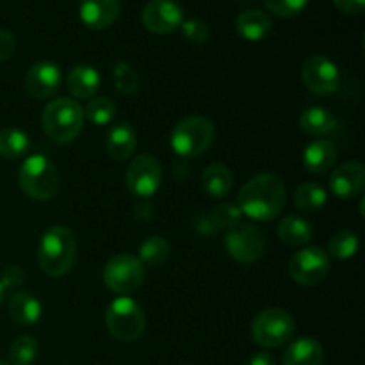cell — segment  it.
<instances>
[{
  "instance_id": "obj_9",
  "label": "cell",
  "mask_w": 365,
  "mask_h": 365,
  "mask_svg": "<svg viewBox=\"0 0 365 365\" xmlns=\"http://www.w3.org/2000/svg\"><path fill=\"white\" fill-rule=\"evenodd\" d=\"M225 245H227L232 259L241 264H253L264 255L266 237H264L262 230L255 225L241 223L232 228V230H228Z\"/></svg>"
},
{
  "instance_id": "obj_23",
  "label": "cell",
  "mask_w": 365,
  "mask_h": 365,
  "mask_svg": "<svg viewBox=\"0 0 365 365\" xmlns=\"http://www.w3.org/2000/svg\"><path fill=\"white\" fill-rule=\"evenodd\" d=\"M335 160H337V148L334 143L324 139H316L307 145L303 152V164L312 173H324L334 166Z\"/></svg>"
},
{
  "instance_id": "obj_24",
  "label": "cell",
  "mask_w": 365,
  "mask_h": 365,
  "mask_svg": "<svg viewBox=\"0 0 365 365\" xmlns=\"http://www.w3.org/2000/svg\"><path fill=\"white\" fill-rule=\"evenodd\" d=\"M202 184L210 198L223 200L230 195L232 187H234V177L225 164L216 163L205 168L202 175Z\"/></svg>"
},
{
  "instance_id": "obj_35",
  "label": "cell",
  "mask_w": 365,
  "mask_h": 365,
  "mask_svg": "<svg viewBox=\"0 0 365 365\" xmlns=\"http://www.w3.org/2000/svg\"><path fill=\"white\" fill-rule=\"evenodd\" d=\"M180 29H182V34H184V38L187 39L189 43H192V45H203V43L209 39V34H210L209 27H207L205 21L196 20V18L182 21Z\"/></svg>"
},
{
  "instance_id": "obj_32",
  "label": "cell",
  "mask_w": 365,
  "mask_h": 365,
  "mask_svg": "<svg viewBox=\"0 0 365 365\" xmlns=\"http://www.w3.org/2000/svg\"><path fill=\"white\" fill-rule=\"evenodd\" d=\"M113 82L114 88L121 93V95H134L139 88V75L135 73L134 68L128 63H116L113 66Z\"/></svg>"
},
{
  "instance_id": "obj_21",
  "label": "cell",
  "mask_w": 365,
  "mask_h": 365,
  "mask_svg": "<svg viewBox=\"0 0 365 365\" xmlns=\"http://www.w3.org/2000/svg\"><path fill=\"white\" fill-rule=\"evenodd\" d=\"M235 29L239 34L248 41H260L266 38L273 29L269 14L260 9H246L235 20Z\"/></svg>"
},
{
  "instance_id": "obj_37",
  "label": "cell",
  "mask_w": 365,
  "mask_h": 365,
  "mask_svg": "<svg viewBox=\"0 0 365 365\" xmlns=\"http://www.w3.org/2000/svg\"><path fill=\"white\" fill-rule=\"evenodd\" d=\"M16 50V39L6 29H0V63L7 61Z\"/></svg>"
},
{
  "instance_id": "obj_22",
  "label": "cell",
  "mask_w": 365,
  "mask_h": 365,
  "mask_svg": "<svg viewBox=\"0 0 365 365\" xmlns=\"http://www.w3.org/2000/svg\"><path fill=\"white\" fill-rule=\"evenodd\" d=\"M323 346L312 337H302L292 342L284 353V365H321L323 364Z\"/></svg>"
},
{
  "instance_id": "obj_4",
  "label": "cell",
  "mask_w": 365,
  "mask_h": 365,
  "mask_svg": "<svg viewBox=\"0 0 365 365\" xmlns=\"http://www.w3.org/2000/svg\"><path fill=\"white\" fill-rule=\"evenodd\" d=\"M18 184L29 198L38 202L53 198L59 191V173L56 164L41 153L27 157L20 166Z\"/></svg>"
},
{
  "instance_id": "obj_7",
  "label": "cell",
  "mask_w": 365,
  "mask_h": 365,
  "mask_svg": "<svg viewBox=\"0 0 365 365\" xmlns=\"http://www.w3.org/2000/svg\"><path fill=\"white\" fill-rule=\"evenodd\" d=\"M296 330V323L284 309H266L252 324L253 341L262 348H280L287 344Z\"/></svg>"
},
{
  "instance_id": "obj_1",
  "label": "cell",
  "mask_w": 365,
  "mask_h": 365,
  "mask_svg": "<svg viewBox=\"0 0 365 365\" xmlns=\"http://www.w3.org/2000/svg\"><path fill=\"white\" fill-rule=\"evenodd\" d=\"M287 200L285 184L273 173L250 178L239 191V209L255 221H271L282 212Z\"/></svg>"
},
{
  "instance_id": "obj_28",
  "label": "cell",
  "mask_w": 365,
  "mask_h": 365,
  "mask_svg": "<svg viewBox=\"0 0 365 365\" xmlns=\"http://www.w3.org/2000/svg\"><path fill=\"white\" fill-rule=\"evenodd\" d=\"M170 242L164 237H159V235H152V237H146L145 241L139 246V257L143 266H152L157 267L160 264H164L170 257Z\"/></svg>"
},
{
  "instance_id": "obj_19",
  "label": "cell",
  "mask_w": 365,
  "mask_h": 365,
  "mask_svg": "<svg viewBox=\"0 0 365 365\" xmlns=\"http://www.w3.org/2000/svg\"><path fill=\"white\" fill-rule=\"evenodd\" d=\"M66 86L75 98H93L100 88V73L88 64H77L68 73Z\"/></svg>"
},
{
  "instance_id": "obj_20",
  "label": "cell",
  "mask_w": 365,
  "mask_h": 365,
  "mask_svg": "<svg viewBox=\"0 0 365 365\" xmlns=\"http://www.w3.org/2000/svg\"><path fill=\"white\" fill-rule=\"evenodd\" d=\"M299 127L312 138H324L337 132V120L328 109L319 106L309 107L299 116Z\"/></svg>"
},
{
  "instance_id": "obj_13",
  "label": "cell",
  "mask_w": 365,
  "mask_h": 365,
  "mask_svg": "<svg viewBox=\"0 0 365 365\" xmlns=\"http://www.w3.org/2000/svg\"><path fill=\"white\" fill-rule=\"evenodd\" d=\"M184 11L175 0H150L143 7V24L155 34H171L180 29Z\"/></svg>"
},
{
  "instance_id": "obj_33",
  "label": "cell",
  "mask_w": 365,
  "mask_h": 365,
  "mask_svg": "<svg viewBox=\"0 0 365 365\" xmlns=\"http://www.w3.org/2000/svg\"><path fill=\"white\" fill-rule=\"evenodd\" d=\"M242 212L237 205L234 203H221L210 214V221L216 228H225V230H232L237 225H241Z\"/></svg>"
},
{
  "instance_id": "obj_15",
  "label": "cell",
  "mask_w": 365,
  "mask_h": 365,
  "mask_svg": "<svg viewBox=\"0 0 365 365\" xmlns=\"http://www.w3.org/2000/svg\"><path fill=\"white\" fill-rule=\"evenodd\" d=\"M365 187V168L356 160L341 164L330 175V189L337 198L353 200Z\"/></svg>"
},
{
  "instance_id": "obj_12",
  "label": "cell",
  "mask_w": 365,
  "mask_h": 365,
  "mask_svg": "<svg viewBox=\"0 0 365 365\" xmlns=\"http://www.w3.org/2000/svg\"><path fill=\"white\" fill-rule=\"evenodd\" d=\"M127 187L138 198H150L155 195L163 182V168L152 155H139L127 170Z\"/></svg>"
},
{
  "instance_id": "obj_25",
  "label": "cell",
  "mask_w": 365,
  "mask_h": 365,
  "mask_svg": "<svg viewBox=\"0 0 365 365\" xmlns=\"http://www.w3.org/2000/svg\"><path fill=\"white\" fill-rule=\"evenodd\" d=\"M280 241L287 246H305L312 239V225L302 216H285L277 228Z\"/></svg>"
},
{
  "instance_id": "obj_30",
  "label": "cell",
  "mask_w": 365,
  "mask_h": 365,
  "mask_svg": "<svg viewBox=\"0 0 365 365\" xmlns=\"http://www.w3.org/2000/svg\"><path fill=\"white\" fill-rule=\"evenodd\" d=\"M39 351V344L31 335H20L14 339L9 349L11 365H31Z\"/></svg>"
},
{
  "instance_id": "obj_29",
  "label": "cell",
  "mask_w": 365,
  "mask_h": 365,
  "mask_svg": "<svg viewBox=\"0 0 365 365\" xmlns=\"http://www.w3.org/2000/svg\"><path fill=\"white\" fill-rule=\"evenodd\" d=\"M84 116L91 123L98 125V127H106L116 116V106H114L113 100L106 98V96H95L86 106Z\"/></svg>"
},
{
  "instance_id": "obj_6",
  "label": "cell",
  "mask_w": 365,
  "mask_h": 365,
  "mask_svg": "<svg viewBox=\"0 0 365 365\" xmlns=\"http://www.w3.org/2000/svg\"><path fill=\"white\" fill-rule=\"evenodd\" d=\"M106 327L120 342H134L143 335L146 327L145 310L128 296L116 298L106 310Z\"/></svg>"
},
{
  "instance_id": "obj_16",
  "label": "cell",
  "mask_w": 365,
  "mask_h": 365,
  "mask_svg": "<svg viewBox=\"0 0 365 365\" xmlns=\"http://www.w3.org/2000/svg\"><path fill=\"white\" fill-rule=\"evenodd\" d=\"M120 11V0H82L78 16L86 27L93 31H103L118 20Z\"/></svg>"
},
{
  "instance_id": "obj_8",
  "label": "cell",
  "mask_w": 365,
  "mask_h": 365,
  "mask_svg": "<svg viewBox=\"0 0 365 365\" xmlns=\"http://www.w3.org/2000/svg\"><path fill=\"white\" fill-rule=\"evenodd\" d=\"M103 282L116 294H130L145 282V266L130 253H118L107 260L103 267Z\"/></svg>"
},
{
  "instance_id": "obj_11",
  "label": "cell",
  "mask_w": 365,
  "mask_h": 365,
  "mask_svg": "<svg viewBox=\"0 0 365 365\" xmlns=\"http://www.w3.org/2000/svg\"><path fill=\"white\" fill-rule=\"evenodd\" d=\"M291 278L299 285H317L330 273V259L321 248H303L289 262Z\"/></svg>"
},
{
  "instance_id": "obj_27",
  "label": "cell",
  "mask_w": 365,
  "mask_h": 365,
  "mask_svg": "<svg viewBox=\"0 0 365 365\" xmlns=\"http://www.w3.org/2000/svg\"><path fill=\"white\" fill-rule=\"evenodd\" d=\"M31 148V139L24 130L7 127L0 130V155L6 159H20Z\"/></svg>"
},
{
  "instance_id": "obj_26",
  "label": "cell",
  "mask_w": 365,
  "mask_h": 365,
  "mask_svg": "<svg viewBox=\"0 0 365 365\" xmlns=\"http://www.w3.org/2000/svg\"><path fill=\"white\" fill-rule=\"evenodd\" d=\"M327 191L319 184H316V182H305L294 192V205L302 212H319L327 205Z\"/></svg>"
},
{
  "instance_id": "obj_10",
  "label": "cell",
  "mask_w": 365,
  "mask_h": 365,
  "mask_svg": "<svg viewBox=\"0 0 365 365\" xmlns=\"http://www.w3.org/2000/svg\"><path fill=\"white\" fill-rule=\"evenodd\" d=\"M302 78L309 91L316 95H330L337 91L341 73L334 61L321 53H314L303 61Z\"/></svg>"
},
{
  "instance_id": "obj_31",
  "label": "cell",
  "mask_w": 365,
  "mask_h": 365,
  "mask_svg": "<svg viewBox=\"0 0 365 365\" xmlns=\"http://www.w3.org/2000/svg\"><path fill=\"white\" fill-rule=\"evenodd\" d=\"M328 250H330V255L335 257V259L348 260L359 252V237L351 230H341L331 235L330 242H328Z\"/></svg>"
},
{
  "instance_id": "obj_41",
  "label": "cell",
  "mask_w": 365,
  "mask_h": 365,
  "mask_svg": "<svg viewBox=\"0 0 365 365\" xmlns=\"http://www.w3.org/2000/svg\"><path fill=\"white\" fill-rule=\"evenodd\" d=\"M0 365H11V364H7V362H2V360H0Z\"/></svg>"
},
{
  "instance_id": "obj_17",
  "label": "cell",
  "mask_w": 365,
  "mask_h": 365,
  "mask_svg": "<svg viewBox=\"0 0 365 365\" xmlns=\"http://www.w3.org/2000/svg\"><path fill=\"white\" fill-rule=\"evenodd\" d=\"M43 307L38 296L29 291H18L9 299V316L21 327H32L41 319Z\"/></svg>"
},
{
  "instance_id": "obj_40",
  "label": "cell",
  "mask_w": 365,
  "mask_h": 365,
  "mask_svg": "<svg viewBox=\"0 0 365 365\" xmlns=\"http://www.w3.org/2000/svg\"><path fill=\"white\" fill-rule=\"evenodd\" d=\"M4 294H6V289H4L2 284H0V305H2L4 302Z\"/></svg>"
},
{
  "instance_id": "obj_36",
  "label": "cell",
  "mask_w": 365,
  "mask_h": 365,
  "mask_svg": "<svg viewBox=\"0 0 365 365\" xmlns=\"http://www.w3.org/2000/svg\"><path fill=\"white\" fill-rule=\"evenodd\" d=\"M24 280L25 274L18 266L6 267V269L2 271V274H0V284H2V287L6 289V291L7 289H11V291H13V289H18L24 284Z\"/></svg>"
},
{
  "instance_id": "obj_34",
  "label": "cell",
  "mask_w": 365,
  "mask_h": 365,
  "mask_svg": "<svg viewBox=\"0 0 365 365\" xmlns=\"http://www.w3.org/2000/svg\"><path fill=\"white\" fill-rule=\"evenodd\" d=\"M309 0H264V6L269 13L280 18H292L302 13Z\"/></svg>"
},
{
  "instance_id": "obj_14",
  "label": "cell",
  "mask_w": 365,
  "mask_h": 365,
  "mask_svg": "<svg viewBox=\"0 0 365 365\" xmlns=\"http://www.w3.org/2000/svg\"><path fill=\"white\" fill-rule=\"evenodd\" d=\"M61 81H63V73L56 63L38 61L29 68L25 75V88L32 98L45 100L56 95L57 89L61 88Z\"/></svg>"
},
{
  "instance_id": "obj_18",
  "label": "cell",
  "mask_w": 365,
  "mask_h": 365,
  "mask_svg": "<svg viewBox=\"0 0 365 365\" xmlns=\"http://www.w3.org/2000/svg\"><path fill=\"white\" fill-rule=\"evenodd\" d=\"M135 146H138V135L127 121L116 123L107 132L106 148L114 160L128 159L134 153Z\"/></svg>"
},
{
  "instance_id": "obj_3",
  "label": "cell",
  "mask_w": 365,
  "mask_h": 365,
  "mask_svg": "<svg viewBox=\"0 0 365 365\" xmlns=\"http://www.w3.org/2000/svg\"><path fill=\"white\" fill-rule=\"evenodd\" d=\"M41 123L50 141L68 145L82 132L84 109L71 98H56L43 110Z\"/></svg>"
},
{
  "instance_id": "obj_5",
  "label": "cell",
  "mask_w": 365,
  "mask_h": 365,
  "mask_svg": "<svg viewBox=\"0 0 365 365\" xmlns=\"http://www.w3.org/2000/svg\"><path fill=\"white\" fill-rule=\"evenodd\" d=\"M214 138L216 128L212 121L203 116H189L175 125L171 132V148L177 155L185 159L198 157L210 148Z\"/></svg>"
},
{
  "instance_id": "obj_38",
  "label": "cell",
  "mask_w": 365,
  "mask_h": 365,
  "mask_svg": "<svg viewBox=\"0 0 365 365\" xmlns=\"http://www.w3.org/2000/svg\"><path fill=\"white\" fill-rule=\"evenodd\" d=\"M334 6L341 13L360 14L365 7V0H334Z\"/></svg>"
},
{
  "instance_id": "obj_39",
  "label": "cell",
  "mask_w": 365,
  "mask_h": 365,
  "mask_svg": "<svg viewBox=\"0 0 365 365\" xmlns=\"http://www.w3.org/2000/svg\"><path fill=\"white\" fill-rule=\"evenodd\" d=\"M248 365H277L273 356L269 353H255V355L250 359Z\"/></svg>"
},
{
  "instance_id": "obj_2",
  "label": "cell",
  "mask_w": 365,
  "mask_h": 365,
  "mask_svg": "<svg viewBox=\"0 0 365 365\" xmlns=\"http://www.w3.org/2000/svg\"><path fill=\"white\" fill-rule=\"evenodd\" d=\"M36 259L43 273L48 277L59 278L70 273L77 259V241L73 234L61 225L50 227L39 241Z\"/></svg>"
}]
</instances>
